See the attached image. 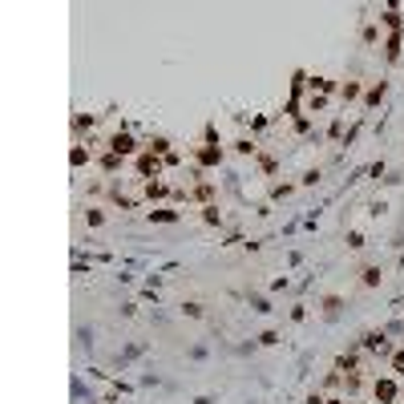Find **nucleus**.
<instances>
[{
    "mask_svg": "<svg viewBox=\"0 0 404 404\" xmlns=\"http://www.w3.org/2000/svg\"><path fill=\"white\" fill-rule=\"evenodd\" d=\"M396 372H404V352H400V356H396Z\"/></svg>",
    "mask_w": 404,
    "mask_h": 404,
    "instance_id": "1",
    "label": "nucleus"
},
{
    "mask_svg": "<svg viewBox=\"0 0 404 404\" xmlns=\"http://www.w3.org/2000/svg\"><path fill=\"white\" fill-rule=\"evenodd\" d=\"M331 404H339V400H331Z\"/></svg>",
    "mask_w": 404,
    "mask_h": 404,
    "instance_id": "2",
    "label": "nucleus"
}]
</instances>
